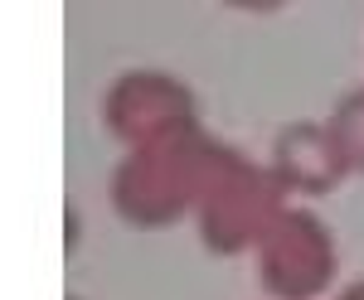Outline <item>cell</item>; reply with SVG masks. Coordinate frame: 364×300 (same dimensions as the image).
<instances>
[{
    "instance_id": "cell-1",
    "label": "cell",
    "mask_w": 364,
    "mask_h": 300,
    "mask_svg": "<svg viewBox=\"0 0 364 300\" xmlns=\"http://www.w3.org/2000/svg\"><path fill=\"white\" fill-rule=\"evenodd\" d=\"M228 150L219 140L199 136V131H180L170 140L141 145L132 160L112 174V204L122 218L156 228V223H175L185 209H195L209 174L219 170Z\"/></svg>"
},
{
    "instance_id": "cell-2",
    "label": "cell",
    "mask_w": 364,
    "mask_h": 300,
    "mask_svg": "<svg viewBox=\"0 0 364 300\" xmlns=\"http://www.w3.org/2000/svg\"><path fill=\"white\" fill-rule=\"evenodd\" d=\"M282 199V184L272 179V170L243 160L228 150L219 170L209 174V184L195 204L199 218V238L214 247V252H243V247H257V238L272 228Z\"/></svg>"
},
{
    "instance_id": "cell-3",
    "label": "cell",
    "mask_w": 364,
    "mask_h": 300,
    "mask_svg": "<svg viewBox=\"0 0 364 300\" xmlns=\"http://www.w3.org/2000/svg\"><path fill=\"white\" fill-rule=\"evenodd\" d=\"M331 276V238L311 213H277L257 238V281L272 300H311Z\"/></svg>"
},
{
    "instance_id": "cell-4",
    "label": "cell",
    "mask_w": 364,
    "mask_h": 300,
    "mask_svg": "<svg viewBox=\"0 0 364 300\" xmlns=\"http://www.w3.org/2000/svg\"><path fill=\"white\" fill-rule=\"evenodd\" d=\"M107 126L132 145H156L180 131H195V97L170 73H127L107 92Z\"/></svg>"
},
{
    "instance_id": "cell-5",
    "label": "cell",
    "mask_w": 364,
    "mask_h": 300,
    "mask_svg": "<svg viewBox=\"0 0 364 300\" xmlns=\"http://www.w3.org/2000/svg\"><path fill=\"white\" fill-rule=\"evenodd\" d=\"M272 179L277 184H291V189H326L336 165H331V145L321 131L311 126H291L272 140Z\"/></svg>"
}]
</instances>
